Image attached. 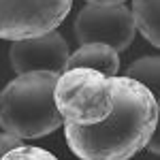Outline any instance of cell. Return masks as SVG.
I'll use <instances>...</instances> for the list:
<instances>
[{
  "mask_svg": "<svg viewBox=\"0 0 160 160\" xmlns=\"http://www.w3.org/2000/svg\"><path fill=\"white\" fill-rule=\"evenodd\" d=\"M58 73L30 71L17 75L0 92V128L17 139L47 137L62 126L53 102Z\"/></svg>",
  "mask_w": 160,
  "mask_h": 160,
  "instance_id": "obj_2",
  "label": "cell"
},
{
  "mask_svg": "<svg viewBox=\"0 0 160 160\" xmlns=\"http://www.w3.org/2000/svg\"><path fill=\"white\" fill-rule=\"evenodd\" d=\"M135 22L126 4H86L75 17V37L81 45L102 43L118 53L135 41Z\"/></svg>",
  "mask_w": 160,
  "mask_h": 160,
  "instance_id": "obj_5",
  "label": "cell"
},
{
  "mask_svg": "<svg viewBox=\"0 0 160 160\" xmlns=\"http://www.w3.org/2000/svg\"><path fill=\"white\" fill-rule=\"evenodd\" d=\"M73 0H0V38L22 41L53 32Z\"/></svg>",
  "mask_w": 160,
  "mask_h": 160,
  "instance_id": "obj_4",
  "label": "cell"
},
{
  "mask_svg": "<svg viewBox=\"0 0 160 160\" xmlns=\"http://www.w3.org/2000/svg\"><path fill=\"white\" fill-rule=\"evenodd\" d=\"M113 109L94 126L64 122L66 143L81 160H128L148 145L158 126V98L128 77H111Z\"/></svg>",
  "mask_w": 160,
  "mask_h": 160,
  "instance_id": "obj_1",
  "label": "cell"
},
{
  "mask_svg": "<svg viewBox=\"0 0 160 160\" xmlns=\"http://www.w3.org/2000/svg\"><path fill=\"white\" fill-rule=\"evenodd\" d=\"M53 102L62 122L94 126L113 109V83L92 68H68L58 75L53 86Z\"/></svg>",
  "mask_w": 160,
  "mask_h": 160,
  "instance_id": "obj_3",
  "label": "cell"
},
{
  "mask_svg": "<svg viewBox=\"0 0 160 160\" xmlns=\"http://www.w3.org/2000/svg\"><path fill=\"white\" fill-rule=\"evenodd\" d=\"M88 4H102V7H107V4H124L126 0H86Z\"/></svg>",
  "mask_w": 160,
  "mask_h": 160,
  "instance_id": "obj_12",
  "label": "cell"
},
{
  "mask_svg": "<svg viewBox=\"0 0 160 160\" xmlns=\"http://www.w3.org/2000/svg\"><path fill=\"white\" fill-rule=\"evenodd\" d=\"M160 0H132L130 15L143 38L152 43V47H160Z\"/></svg>",
  "mask_w": 160,
  "mask_h": 160,
  "instance_id": "obj_8",
  "label": "cell"
},
{
  "mask_svg": "<svg viewBox=\"0 0 160 160\" xmlns=\"http://www.w3.org/2000/svg\"><path fill=\"white\" fill-rule=\"evenodd\" d=\"M22 145V139H17V137L9 135V132H0V158L13 148H19Z\"/></svg>",
  "mask_w": 160,
  "mask_h": 160,
  "instance_id": "obj_11",
  "label": "cell"
},
{
  "mask_svg": "<svg viewBox=\"0 0 160 160\" xmlns=\"http://www.w3.org/2000/svg\"><path fill=\"white\" fill-rule=\"evenodd\" d=\"M68 56H71L68 43L56 30L43 37L13 41L9 49L11 68L17 75L30 73V71H49L60 75L64 71Z\"/></svg>",
  "mask_w": 160,
  "mask_h": 160,
  "instance_id": "obj_6",
  "label": "cell"
},
{
  "mask_svg": "<svg viewBox=\"0 0 160 160\" xmlns=\"http://www.w3.org/2000/svg\"><path fill=\"white\" fill-rule=\"evenodd\" d=\"M158 71H160V58L158 56H145V58H139V60L132 62L124 77L139 81L141 86H145L158 98V83H160Z\"/></svg>",
  "mask_w": 160,
  "mask_h": 160,
  "instance_id": "obj_9",
  "label": "cell"
},
{
  "mask_svg": "<svg viewBox=\"0 0 160 160\" xmlns=\"http://www.w3.org/2000/svg\"><path fill=\"white\" fill-rule=\"evenodd\" d=\"M0 160H58L53 154H49L47 149L41 148H30V145H19V148L9 149Z\"/></svg>",
  "mask_w": 160,
  "mask_h": 160,
  "instance_id": "obj_10",
  "label": "cell"
},
{
  "mask_svg": "<svg viewBox=\"0 0 160 160\" xmlns=\"http://www.w3.org/2000/svg\"><path fill=\"white\" fill-rule=\"evenodd\" d=\"M68 68H92V71L102 73L105 77H118L120 56L109 45L88 43V45H81L75 53L68 56V60L64 64V71H68Z\"/></svg>",
  "mask_w": 160,
  "mask_h": 160,
  "instance_id": "obj_7",
  "label": "cell"
}]
</instances>
